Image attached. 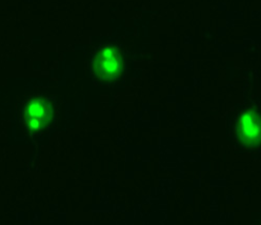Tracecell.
<instances>
[{
  "label": "cell",
  "mask_w": 261,
  "mask_h": 225,
  "mask_svg": "<svg viewBox=\"0 0 261 225\" xmlns=\"http://www.w3.org/2000/svg\"><path fill=\"white\" fill-rule=\"evenodd\" d=\"M93 72L102 81H114L118 79L124 69L122 54L117 46H106L93 59Z\"/></svg>",
  "instance_id": "obj_1"
},
{
  "label": "cell",
  "mask_w": 261,
  "mask_h": 225,
  "mask_svg": "<svg viewBox=\"0 0 261 225\" xmlns=\"http://www.w3.org/2000/svg\"><path fill=\"white\" fill-rule=\"evenodd\" d=\"M54 107L50 100L36 97L28 101L23 110V120L30 133L40 132L53 121Z\"/></svg>",
  "instance_id": "obj_2"
},
{
  "label": "cell",
  "mask_w": 261,
  "mask_h": 225,
  "mask_svg": "<svg viewBox=\"0 0 261 225\" xmlns=\"http://www.w3.org/2000/svg\"><path fill=\"white\" fill-rule=\"evenodd\" d=\"M236 135L242 146L258 148L261 141V119L256 107L246 110L236 124Z\"/></svg>",
  "instance_id": "obj_3"
}]
</instances>
